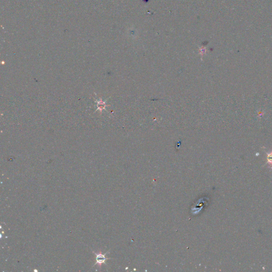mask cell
Instances as JSON below:
<instances>
[{
  "label": "cell",
  "instance_id": "6da1fadb",
  "mask_svg": "<svg viewBox=\"0 0 272 272\" xmlns=\"http://www.w3.org/2000/svg\"><path fill=\"white\" fill-rule=\"evenodd\" d=\"M93 253H94L96 255V262L94 265H98V266L99 267H101V266L103 264H105V261L106 260L109 259V258H106L105 256L106 255L109 253H105V254H103L102 251H99V253H96L95 252H94V251H92Z\"/></svg>",
  "mask_w": 272,
  "mask_h": 272
},
{
  "label": "cell",
  "instance_id": "7a4b0ae2",
  "mask_svg": "<svg viewBox=\"0 0 272 272\" xmlns=\"http://www.w3.org/2000/svg\"><path fill=\"white\" fill-rule=\"evenodd\" d=\"M267 163L269 164V167L272 169V151L270 153H267Z\"/></svg>",
  "mask_w": 272,
  "mask_h": 272
}]
</instances>
